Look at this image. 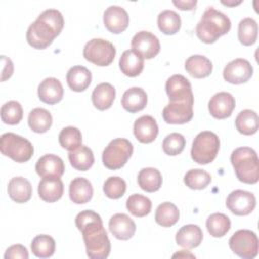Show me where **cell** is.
<instances>
[{
	"mask_svg": "<svg viewBox=\"0 0 259 259\" xmlns=\"http://www.w3.org/2000/svg\"><path fill=\"white\" fill-rule=\"evenodd\" d=\"M75 224L82 233L87 256L91 259L107 258L110 241L100 215L93 210H83L76 215Z\"/></svg>",
	"mask_w": 259,
	"mask_h": 259,
	"instance_id": "1",
	"label": "cell"
},
{
	"mask_svg": "<svg viewBox=\"0 0 259 259\" xmlns=\"http://www.w3.org/2000/svg\"><path fill=\"white\" fill-rule=\"evenodd\" d=\"M64 27V17L57 9L41 12L26 31V40L34 49L44 50L60 34Z\"/></svg>",
	"mask_w": 259,
	"mask_h": 259,
	"instance_id": "2",
	"label": "cell"
},
{
	"mask_svg": "<svg viewBox=\"0 0 259 259\" xmlns=\"http://www.w3.org/2000/svg\"><path fill=\"white\" fill-rule=\"evenodd\" d=\"M231 29V20L223 12L208 7L196 25L197 37L204 44H213Z\"/></svg>",
	"mask_w": 259,
	"mask_h": 259,
	"instance_id": "3",
	"label": "cell"
},
{
	"mask_svg": "<svg viewBox=\"0 0 259 259\" xmlns=\"http://www.w3.org/2000/svg\"><path fill=\"white\" fill-rule=\"evenodd\" d=\"M231 163L237 178L247 184H255L259 180V161L257 153L249 147H240L231 154Z\"/></svg>",
	"mask_w": 259,
	"mask_h": 259,
	"instance_id": "4",
	"label": "cell"
},
{
	"mask_svg": "<svg viewBox=\"0 0 259 259\" xmlns=\"http://www.w3.org/2000/svg\"><path fill=\"white\" fill-rule=\"evenodd\" d=\"M220 150L219 137L209 131L199 133L193 140L191 147V158L200 165L211 163Z\"/></svg>",
	"mask_w": 259,
	"mask_h": 259,
	"instance_id": "5",
	"label": "cell"
},
{
	"mask_svg": "<svg viewBox=\"0 0 259 259\" xmlns=\"http://www.w3.org/2000/svg\"><path fill=\"white\" fill-rule=\"evenodd\" d=\"M0 151L17 163H24L30 160L34 150L27 139L14 133H5L0 138Z\"/></svg>",
	"mask_w": 259,
	"mask_h": 259,
	"instance_id": "6",
	"label": "cell"
},
{
	"mask_svg": "<svg viewBox=\"0 0 259 259\" xmlns=\"http://www.w3.org/2000/svg\"><path fill=\"white\" fill-rule=\"evenodd\" d=\"M134 147L128 140L122 138L114 139L103 150V165L110 170L120 169L132 157Z\"/></svg>",
	"mask_w": 259,
	"mask_h": 259,
	"instance_id": "7",
	"label": "cell"
},
{
	"mask_svg": "<svg viewBox=\"0 0 259 259\" xmlns=\"http://www.w3.org/2000/svg\"><path fill=\"white\" fill-rule=\"evenodd\" d=\"M115 54L114 46L103 38H92L83 49L84 58L99 67L110 65L114 60Z\"/></svg>",
	"mask_w": 259,
	"mask_h": 259,
	"instance_id": "8",
	"label": "cell"
},
{
	"mask_svg": "<svg viewBox=\"0 0 259 259\" xmlns=\"http://www.w3.org/2000/svg\"><path fill=\"white\" fill-rule=\"evenodd\" d=\"M231 250L243 259H253L258 254V238L251 230H239L229 240Z\"/></svg>",
	"mask_w": 259,
	"mask_h": 259,
	"instance_id": "9",
	"label": "cell"
},
{
	"mask_svg": "<svg viewBox=\"0 0 259 259\" xmlns=\"http://www.w3.org/2000/svg\"><path fill=\"white\" fill-rule=\"evenodd\" d=\"M193 103L192 100L169 102L163 109L162 116L167 123L183 124L191 120L193 117Z\"/></svg>",
	"mask_w": 259,
	"mask_h": 259,
	"instance_id": "10",
	"label": "cell"
},
{
	"mask_svg": "<svg viewBox=\"0 0 259 259\" xmlns=\"http://www.w3.org/2000/svg\"><path fill=\"white\" fill-rule=\"evenodd\" d=\"M226 205L236 215H247L254 210L256 198L252 192L237 189L228 195Z\"/></svg>",
	"mask_w": 259,
	"mask_h": 259,
	"instance_id": "11",
	"label": "cell"
},
{
	"mask_svg": "<svg viewBox=\"0 0 259 259\" xmlns=\"http://www.w3.org/2000/svg\"><path fill=\"white\" fill-rule=\"evenodd\" d=\"M253 75V67L246 59L238 58L229 62L223 71L224 79L231 84L246 83Z\"/></svg>",
	"mask_w": 259,
	"mask_h": 259,
	"instance_id": "12",
	"label": "cell"
},
{
	"mask_svg": "<svg viewBox=\"0 0 259 259\" xmlns=\"http://www.w3.org/2000/svg\"><path fill=\"white\" fill-rule=\"evenodd\" d=\"M165 89L170 102L194 99L189 80L180 74H176L168 78Z\"/></svg>",
	"mask_w": 259,
	"mask_h": 259,
	"instance_id": "13",
	"label": "cell"
},
{
	"mask_svg": "<svg viewBox=\"0 0 259 259\" xmlns=\"http://www.w3.org/2000/svg\"><path fill=\"white\" fill-rule=\"evenodd\" d=\"M132 49L144 59H153L160 52V41L156 35L149 31H139L132 38Z\"/></svg>",
	"mask_w": 259,
	"mask_h": 259,
	"instance_id": "14",
	"label": "cell"
},
{
	"mask_svg": "<svg viewBox=\"0 0 259 259\" xmlns=\"http://www.w3.org/2000/svg\"><path fill=\"white\" fill-rule=\"evenodd\" d=\"M103 23L108 31L118 34L127 28L130 17L124 8L117 5H111L106 8L103 13Z\"/></svg>",
	"mask_w": 259,
	"mask_h": 259,
	"instance_id": "15",
	"label": "cell"
},
{
	"mask_svg": "<svg viewBox=\"0 0 259 259\" xmlns=\"http://www.w3.org/2000/svg\"><path fill=\"white\" fill-rule=\"evenodd\" d=\"M236 101L229 92L215 93L208 101V111L211 116L218 119L229 117L235 109Z\"/></svg>",
	"mask_w": 259,
	"mask_h": 259,
	"instance_id": "16",
	"label": "cell"
},
{
	"mask_svg": "<svg viewBox=\"0 0 259 259\" xmlns=\"http://www.w3.org/2000/svg\"><path fill=\"white\" fill-rule=\"evenodd\" d=\"M110 233L118 240H128L136 232L135 222L125 213L113 214L108 223Z\"/></svg>",
	"mask_w": 259,
	"mask_h": 259,
	"instance_id": "17",
	"label": "cell"
},
{
	"mask_svg": "<svg viewBox=\"0 0 259 259\" xmlns=\"http://www.w3.org/2000/svg\"><path fill=\"white\" fill-rule=\"evenodd\" d=\"M37 94L40 101L47 104H56L60 102L64 96L62 83L54 77L44 79L37 88Z\"/></svg>",
	"mask_w": 259,
	"mask_h": 259,
	"instance_id": "18",
	"label": "cell"
},
{
	"mask_svg": "<svg viewBox=\"0 0 259 259\" xmlns=\"http://www.w3.org/2000/svg\"><path fill=\"white\" fill-rule=\"evenodd\" d=\"M35 171L41 177H61L65 171L63 160L54 154L40 157L35 164Z\"/></svg>",
	"mask_w": 259,
	"mask_h": 259,
	"instance_id": "19",
	"label": "cell"
},
{
	"mask_svg": "<svg viewBox=\"0 0 259 259\" xmlns=\"http://www.w3.org/2000/svg\"><path fill=\"white\" fill-rule=\"evenodd\" d=\"M158 131L157 121L151 115H143L134 123V135L143 144L152 143L157 138Z\"/></svg>",
	"mask_w": 259,
	"mask_h": 259,
	"instance_id": "20",
	"label": "cell"
},
{
	"mask_svg": "<svg viewBox=\"0 0 259 259\" xmlns=\"http://www.w3.org/2000/svg\"><path fill=\"white\" fill-rule=\"evenodd\" d=\"M38 195L46 202H56L64 193V184L60 177H45L38 183Z\"/></svg>",
	"mask_w": 259,
	"mask_h": 259,
	"instance_id": "21",
	"label": "cell"
},
{
	"mask_svg": "<svg viewBox=\"0 0 259 259\" xmlns=\"http://www.w3.org/2000/svg\"><path fill=\"white\" fill-rule=\"evenodd\" d=\"M203 234L197 225H185L181 227L178 232L176 233V243L178 246L186 248V249H193L200 245L202 242Z\"/></svg>",
	"mask_w": 259,
	"mask_h": 259,
	"instance_id": "22",
	"label": "cell"
},
{
	"mask_svg": "<svg viewBox=\"0 0 259 259\" xmlns=\"http://www.w3.org/2000/svg\"><path fill=\"white\" fill-rule=\"evenodd\" d=\"M70 199L76 204H84L93 196V187L89 180L83 177L74 178L69 186Z\"/></svg>",
	"mask_w": 259,
	"mask_h": 259,
	"instance_id": "23",
	"label": "cell"
},
{
	"mask_svg": "<svg viewBox=\"0 0 259 259\" xmlns=\"http://www.w3.org/2000/svg\"><path fill=\"white\" fill-rule=\"evenodd\" d=\"M119 68L127 77L139 76L144 69V58L135 50H126L119 59Z\"/></svg>",
	"mask_w": 259,
	"mask_h": 259,
	"instance_id": "24",
	"label": "cell"
},
{
	"mask_svg": "<svg viewBox=\"0 0 259 259\" xmlns=\"http://www.w3.org/2000/svg\"><path fill=\"white\" fill-rule=\"evenodd\" d=\"M147 102V93L141 87H132L127 89L121 97L122 107L131 113L143 110L146 107Z\"/></svg>",
	"mask_w": 259,
	"mask_h": 259,
	"instance_id": "25",
	"label": "cell"
},
{
	"mask_svg": "<svg viewBox=\"0 0 259 259\" xmlns=\"http://www.w3.org/2000/svg\"><path fill=\"white\" fill-rule=\"evenodd\" d=\"M7 191L12 200L17 203H24L30 199L32 194V187L26 178L17 176L10 179L8 182Z\"/></svg>",
	"mask_w": 259,
	"mask_h": 259,
	"instance_id": "26",
	"label": "cell"
},
{
	"mask_svg": "<svg viewBox=\"0 0 259 259\" xmlns=\"http://www.w3.org/2000/svg\"><path fill=\"white\" fill-rule=\"evenodd\" d=\"M66 78L70 89L75 92H82L89 87L92 75L86 67L74 66L69 69Z\"/></svg>",
	"mask_w": 259,
	"mask_h": 259,
	"instance_id": "27",
	"label": "cell"
},
{
	"mask_svg": "<svg viewBox=\"0 0 259 259\" xmlns=\"http://www.w3.org/2000/svg\"><path fill=\"white\" fill-rule=\"evenodd\" d=\"M93 105L99 110H105L111 107L115 99V89L110 83L98 84L91 95Z\"/></svg>",
	"mask_w": 259,
	"mask_h": 259,
	"instance_id": "28",
	"label": "cell"
},
{
	"mask_svg": "<svg viewBox=\"0 0 259 259\" xmlns=\"http://www.w3.org/2000/svg\"><path fill=\"white\" fill-rule=\"evenodd\" d=\"M185 70L193 77L197 79L205 78L212 72V63L209 59L201 55L190 56L185 61Z\"/></svg>",
	"mask_w": 259,
	"mask_h": 259,
	"instance_id": "29",
	"label": "cell"
},
{
	"mask_svg": "<svg viewBox=\"0 0 259 259\" xmlns=\"http://www.w3.org/2000/svg\"><path fill=\"white\" fill-rule=\"evenodd\" d=\"M68 158L73 168L78 171H87L94 164V155L92 150L82 145L77 149L70 151Z\"/></svg>",
	"mask_w": 259,
	"mask_h": 259,
	"instance_id": "30",
	"label": "cell"
},
{
	"mask_svg": "<svg viewBox=\"0 0 259 259\" xmlns=\"http://www.w3.org/2000/svg\"><path fill=\"white\" fill-rule=\"evenodd\" d=\"M162 175L156 168H143L138 174V184L147 192H155L159 190L162 186Z\"/></svg>",
	"mask_w": 259,
	"mask_h": 259,
	"instance_id": "31",
	"label": "cell"
},
{
	"mask_svg": "<svg viewBox=\"0 0 259 259\" xmlns=\"http://www.w3.org/2000/svg\"><path fill=\"white\" fill-rule=\"evenodd\" d=\"M235 124L239 133L245 136H251L258 131L259 118L254 110L244 109L237 115Z\"/></svg>",
	"mask_w": 259,
	"mask_h": 259,
	"instance_id": "32",
	"label": "cell"
},
{
	"mask_svg": "<svg viewBox=\"0 0 259 259\" xmlns=\"http://www.w3.org/2000/svg\"><path fill=\"white\" fill-rule=\"evenodd\" d=\"M52 114L45 108L36 107L28 114V125L34 133L42 134L48 132L52 125Z\"/></svg>",
	"mask_w": 259,
	"mask_h": 259,
	"instance_id": "33",
	"label": "cell"
},
{
	"mask_svg": "<svg viewBox=\"0 0 259 259\" xmlns=\"http://www.w3.org/2000/svg\"><path fill=\"white\" fill-rule=\"evenodd\" d=\"M159 29L167 35L175 34L181 27V19L177 12L173 10H164L159 13L157 19Z\"/></svg>",
	"mask_w": 259,
	"mask_h": 259,
	"instance_id": "34",
	"label": "cell"
},
{
	"mask_svg": "<svg viewBox=\"0 0 259 259\" xmlns=\"http://www.w3.org/2000/svg\"><path fill=\"white\" fill-rule=\"evenodd\" d=\"M179 220V210L172 202H163L158 205L155 213V221L162 227H172Z\"/></svg>",
	"mask_w": 259,
	"mask_h": 259,
	"instance_id": "35",
	"label": "cell"
},
{
	"mask_svg": "<svg viewBox=\"0 0 259 259\" xmlns=\"http://www.w3.org/2000/svg\"><path fill=\"white\" fill-rule=\"evenodd\" d=\"M231 228V221L228 215L215 212L210 214L206 220V229L208 233L214 238L225 236Z\"/></svg>",
	"mask_w": 259,
	"mask_h": 259,
	"instance_id": "36",
	"label": "cell"
},
{
	"mask_svg": "<svg viewBox=\"0 0 259 259\" xmlns=\"http://www.w3.org/2000/svg\"><path fill=\"white\" fill-rule=\"evenodd\" d=\"M258 35L257 22L251 18L246 17L239 22L238 25V38L244 46H251L255 44Z\"/></svg>",
	"mask_w": 259,
	"mask_h": 259,
	"instance_id": "37",
	"label": "cell"
},
{
	"mask_svg": "<svg viewBox=\"0 0 259 259\" xmlns=\"http://www.w3.org/2000/svg\"><path fill=\"white\" fill-rule=\"evenodd\" d=\"M30 248L36 257L49 258L55 253L56 242L49 235H38L33 238Z\"/></svg>",
	"mask_w": 259,
	"mask_h": 259,
	"instance_id": "38",
	"label": "cell"
},
{
	"mask_svg": "<svg viewBox=\"0 0 259 259\" xmlns=\"http://www.w3.org/2000/svg\"><path fill=\"white\" fill-rule=\"evenodd\" d=\"M126 208L133 215L143 218L150 213L152 202L147 196L136 193L126 199Z\"/></svg>",
	"mask_w": 259,
	"mask_h": 259,
	"instance_id": "39",
	"label": "cell"
},
{
	"mask_svg": "<svg viewBox=\"0 0 259 259\" xmlns=\"http://www.w3.org/2000/svg\"><path fill=\"white\" fill-rule=\"evenodd\" d=\"M59 143L62 148L73 151L82 145V135L75 126H66L59 134Z\"/></svg>",
	"mask_w": 259,
	"mask_h": 259,
	"instance_id": "40",
	"label": "cell"
},
{
	"mask_svg": "<svg viewBox=\"0 0 259 259\" xmlns=\"http://www.w3.org/2000/svg\"><path fill=\"white\" fill-rule=\"evenodd\" d=\"M23 116V109L18 101L10 100L1 107V119L6 124H17Z\"/></svg>",
	"mask_w": 259,
	"mask_h": 259,
	"instance_id": "41",
	"label": "cell"
},
{
	"mask_svg": "<svg viewBox=\"0 0 259 259\" xmlns=\"http://www.w3.org/2000/svg\"><path fill=\"white\" fill-rule=\"evenodd\" d=\"M210 182V174L202 169H191L184 176V183L191 189H203Z\"/></svg>",
	"mask_w": 259,
	"mask_h": 259,
	"instance_id": "42",
	"label": "cell"
},
{
	"mask_svg": "<svg viewBox=\"0 0 259 259\" xmlns=\"http://www.w3.org/2000/svg\"><path fill=\"white\" fill-rule=\"evenodd\" d=\"M185 138L179 133H172L165 137L162 148L165 154L169 156H176L180 154L185 147Z\"/></svg>",
	"mask_w": 259,
	"mask_h": 259,
	"instance_id": "43",
	"label": "cell"
},
{
	"mask_svg": "<svg viewBox=\"0 0 259 259\" xmlns=\"http://www.w3.org/2000/svg\"><path fill=\"white\" fill-rule=\"evenodd\" d=\"M126 190L125 181L118 176L108 177L103 184V191L105 195L111 199L120 198Z\"/></svg>",
	"mask_w": 259,
	"mask_h": 259,
	"instance_id": "44",
	"label": "cell"
},
{
	"mask_svg": "<svg viewBox=\"0 0 259 259\" xmlns=\"http://www.w3.org/2000/svg\"><path fill=\"white\" fill-rule=\"evenodd\" d=\"M4 258L5 259H15V258H21V259H27L28 258V251L27 249L20 245V244H16V245H12L10 246L5 254H4Z\"/></svg>",
	"mask_w": 259,
	"mask_h": 259,
	"instance_id": "45",
	"label": "cell"
},
{
	"mask_svg": "<svg viewBox=\"0 0 259 259\" xmlns=\"http://www.w3.org/2000/svg\"><path fill=\"white\" fill-rule=\"evenodd\" d=\"M2 64H3V69H2L1 81H5L6 79H9L13 73V64H12V61L5 56H2Z\"/></svg>",
	"mask_w": 259,
	"mask_h": 259,
	"instance_id": "46",
	"label": "cell"
},
{
	"mask_svg": "<svg viewBox=\"0 0 259 259\" xmlns=\"http://www.w3.org/2000/svg\"><path fill=\"white\" fill-rule=\"evenodd\" d=\"M197 1L191 0V1H173V4L178 7L181 10H192L196 6Z\"/></svg>",
	"mask_w": 259,
	"mask_h": 259,
	"instance_id": "47",
	"label": "cell"
},
{
	"mask_svg": "<svg viewBox=\"0 0 259 259\" xmlns=\"http://www.w3.org/2000/svg\"><path fill=\"white\" fill-rule=\"evenodd\" d=\"M222 3L223 4H225V5H227V6H235V5H238V4H240L241 3V1H238V2H225V1H222Z\"/></svg>",
	"mask_w": 259,
	"mask_h": 259,
	"instance_id": "48",
	"label": "cell"
}]
</instances>
